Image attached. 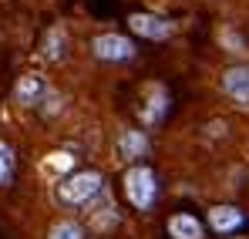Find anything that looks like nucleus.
Instances as JSON below:
<instances>
[{"label": "nucleus", "mask_w": 249, "mask_h": 239, "mask_svg": "<svg viewBox=\"0 0 249 239\" xmlns=\"http://www.w3.org/2000/svg\"><path fill=\"white\" fill-rule=\"evenodd\" d=\"M165 233L172 239H206V226L192 212H175V216H168Z\"/></svg>", "instance_id": "nucleus-9"}, {"label": "nucleus", "mask_w": 249, "mask_h": 239, "mask_svg": "<svg viewBox=\"0 0 249 239\" xmlns=\"http://www.w3.org/2000/svg\"><path fill=\"white\" fill-rule=\"evenodd\" d=\"M91 54L98 61H105V64H128V61H135L138 51H135V40L131 37L108 31V34H98L91 40Z\"/></svg>", "instance_id": "nucleus-3"}, {"label": "nucleus", "mask_w": 249, "mask_h": 239, "mask_svg": "<svg viewBox=\"0 0 249 239\" xmlns=\"http://www.w3.org/2000/svg\"><path fill=\"white\" fill-rule=\"evenodd\" d=\"M68 31L64 27H51L47 37H44V57L47 61H64L68 57Z\"/></svg>", "instance_id": "nucleus-11"}, {"label": "nucleus", "mask_w": 249, "mask_h": 239, "mask_svg": "<svg viewBox=\"0 0 249 239\" xmlns=\"http://www.w3.org/2000/svg\"><path fill=\"white\" fill-rule=\"evenodd\" d=\"M209 226L219 236H232V233H239L246 226V212L236 209V205H212L209 209Z\"/></svg>", "instance_id": "nucleus-7"}, {"label": "nucleus", "mask_w": 249, "mask_h": 239, "mask_svg": "<svg viewBox=\"0 0 249 239\" xmlns=\"http://www.w3.org/2000/svg\"><path fill=\"white\" fill-rule=\"evenodd\" d=\"M47 239H88V236H84L81 222H74V219H57V222H51Z\"/></svg>", "instance_id": "nucleus-12"}, {"label": "nucleus", "mask_w": 249, "mask_h": 239, "mask_svg": "<svg viewBox=\"0 0 249 239\" xmlns=\"http://www.w3.org/2000/svg\"><path fill=\"white\" fill-rule=\"evenodd\" d=\"M98 196H105V175L94 168L74 172V175L57 182V199L64 205H91Z\"/></svg>", "instance_id": "nucleus-1"}, {"label": "nucleus", "mask_w": 249, "mask_h": 239, "mask_svg": "<svg viewBox=\"0 0 249 239\" xmlns=\"http://www.w3.org/2000/svg\"><path fill=\"white\" fill-rule=\"evenodd\" d=\"M168 105H172V98H168L165 88H162V84H148V88H145V101H142V108H138L142 125H145V128H159L168 115Z\"/></svg>", "instance_id": "nucleus-5"}, {"label": "nucleus", "mask_w": 249, "mask_h": 239, "mask_svg": "<svg viewBox=\"0 0 249 239\" xmlns=\"http://www.w3.org/2000/svg\"><path fill=\"white\" fill-rule=\"evenodd\" d=\"M44 94H47V81H44L41 74H24V78H17V84H14V98H17V105H24V108L41 105Z\"/></svg>", "instance_id": "nucleus-10"}, {"label": "nucleus", "mask_w": 249, "mask_h": 239, "mask_svg": "<svg viewBox=\"0 0 249 239\" xmlns=\"http://www.w3.org/2000/svg\"><path fill=\"white\" fill-rule=\"evenodd\" d=\"M118 155H122V162L142 165L138 159L148 155V135H145L142 128H124L122 135H118Z\"/></svg>", "instance_id": "nucleus-8"}, {"label": "nucleus", "mask_w": 249, "mask_h": 239, "mask_svg": "<svg viewBox=\"0 0 249 239\" xmlns=\"http://www.w3.org/2000/svg\"><path fill=\"white\" fill-rule=\"evenodd\" d=\"M14 148L7 145V142H0V185H7L10 182V175H14Z\"/></svg>", "instance_id": "nucleus-13"}, {"label": "nucleus", "mask_w": 249, "mask_h": 239, "mask_svg": "<svg viewBox=\"0 0 249 239\" xmlns=\"http://www.w3.org/2000/svg\"><path fill=\"white\" fill-rule=\"evenodd\" d=\"M219 40H226V44H232V54H239V51H243V40L236 37V34H229V31H222V34H219Z\"/></svg>", "instance_id": "nucleus-14"}, {"label": "nucleus", "mask_w": 249, "mask_h": 239, "mask_svg": "<svg viewBox=\"0 0 249 239\" xmlns=\"http://www.w3.org/2000/svg\"><path fill=\"white\" fill-rule=\"evenodd\" d=\"M222 94L236 101L239 108H249V64H232L222 71Z\"/></svg>", "instance_id": "nucleus-6"}, {"label": "nucleus", "mask_w": 249, "mask_h": 239, "mask_svg": "<svg viewBox=\"0 0 249 239\" xmlns=\"http://www.w3.org/2000/svg\"><path fill=\"white\" fill-rule=\"evenodd\" d=\"M128 31L138 34L142 40H168L175 34V20H168L162 14H148V10H135L128 14Z\"/></svg>", "instance_id": "nucleus-4"}, {"label": "nucleus", "mask_w": 249, "mask_h": 239, "mask_svg": "<svg viewBox=\"0 0 249 239\" xmlns=\"http://www.w3.org/2000/svg\"><path fill=\"white\" fill-rule=\"evenodd\" d=\"M124 196L138 212H148L159 199V179L148 165H131L124 172Z\"/></svg>", "instance_id": "nucleus-2"}]
</instances>
